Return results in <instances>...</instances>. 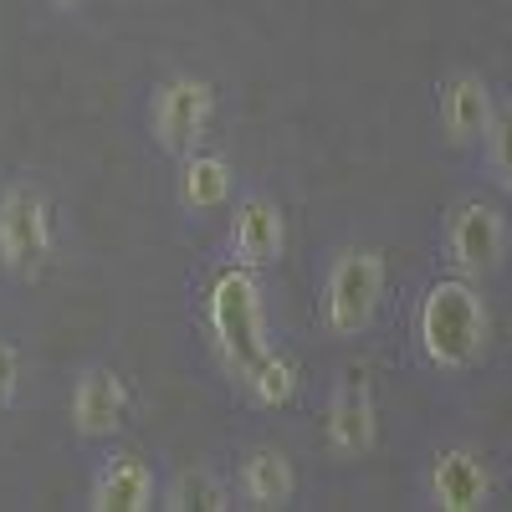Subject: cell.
<instances>
[{
    "mask_svg": "<svg viewBox=\"0 0 512 512\" xmlns=\"http://www.w3.org/2000/svg\"><path fill=\"white\" fill-rule=\"evenodd\" d=\"M497 113V88L472 72V67H456L436 82V128H441V144L456 154H477L487 123Z\"/></svg>",
    "mask_w": 512,
    "mask_h": 512,
    "instance_id": "8",
    "label": "cell"
},
{
    "mask_svg": "<svg viewBox=\"0 0 512 512\" xmlns=\"http://www.w3.org/2000/svg\"><path fill=\"white\" fill-rule=\"evenodd\" d=\"M210 118H216V88H210L205 77H169L154 88V103H149V134L159 149L169 154H190L200 149Z\"/></svg>",
    "mask_w": 512,
    "mask_h": 512,
    "instance_id": "7",
    "label": "cell"
},
{
    "mask_svg": "<svg viewBox=\"0 0 512 512\" xmlns=\"http://www.w3.org/2000/svg\"><path fill=\"white\" fill-rule=\"evenodd\" d=\"M410 338H415V354L431 374L461 379L487 364L492 354V303L482 282H466V277H436L415 297V313H410Z\"/></svg>",
    "mask_w": 512,
    "mask_h": 512,
    "instance_id": "1",
    "label": "cell"
},
{
    "mask_svg": "<svg viewBox=\"0 0 512 512\" xmlns=\"http://www.w3.org/2000/svg\"><path fill=\"white\" fill-rule=\"evenodd\" d=\"M57 6H82V0H57Z\"/></svg>",
    "mask_w": 512,
    "mask_h": 512,
    "instance_id": "19",
    "label": "cell"
},
{
    "mask_svg": "<svg viewBox=\"0 0 512 512\" xmlns=\"http://www.w3.org/2000/svg\"><path fill=\"white\" fill-rule=\"evenodd\" d=\"M507 216L502 205L487 200V195H461L446 221H441V262L451 277H466V282H492L502 267H507Z\"/></svg>",
    "mask_w": 512,
    "mask_h": 512,
    "instance_id": "4",
    "label": "cell"
},
{
    "mask_svg": "<svg viewBox=\"0 0 512 512\" xmlns=\"http://www.w3.org/2000/svg\"><path fill=\"white\" fill-rule=\"evenodd\" d=\"M128 415V384L113 369H88L72 390V425L82 441H103L113 436Z\"/></svg>",
    "mask_w": 512,
    "mask_h": 512,
    "instance_id": "12",
    "label": "cell"
},
{
    "mask_svg": "<svg viewBox=\"0 0 512 512\" xmlns=\"http://www.w3.org/2000/svg\"><path fill=\"white\" fill-rule=\"evenodd\" d=\"M16 379H21V359H16V349L0 338V410L11 405V395H16Z\"/></svg>",
    "mask_w": 512,
    "mask_h": 512,
    "instance_id": "18",
    "label": "cell"
},
{
    "mask_svg": "<svg viewBox=\"0 0 512 512\" xmlns=\"http://www.w3.org/2000/svg\"><path fill=\"white\" fill-rule=\"evenodd\" d=\"M384 251L379 246H344L333 251V262L323 272V292H318V318L333 338H359L369 333V323L379 318L384 303Z\"/></svg>",
    "mask_w": 512,
    "mask_h": 512,
    "instance_id": "3",
    "label": "cell"
},
{
    "mask_svg": "<svg viewBox=\"0 0 512 512\" xmlns=\"http://www.w3.org/2000/svg\"><path fill=\"white\" fill-rule=\"evenodd\" d=\"M292 492H297V472H292V461L277 446H256L236 466V497H241V507L277 512V507L292 502Z\"/></svg>",
    "mask_w": 512,
    "mask_h": 512,
    "instance_id": "13",
    "label": "cell"
},
{
    "mask_svg": "<svg viewBox=\"0 0 512 512\" xmlns=\"http://www.w3.org/2000/svg\"><path fill=\"white\" fill-rule=\"evenodd\" d=\"M159 497H164L159 507H175V512H190V507H200V512H226V507H231V487L216 482L210 472H180Z\"/></svg>",
    "mask_w": 512,
    "mask_h": 512,
    "instance_id": "17",
    "label": "cell"
},
{
    "mask_svg": "<svg viewBox=\"0 0 512 512\" xmlns=\"http://www.w3.org/2000/svg\"><path fill=\"white\" fill-rule=\"evenodd\" d=\"M379 441V405H374V384L364 369H349L333 384L328 400V451L333 461H364Z\"/></svg>",
    "mask_w": 512,
    "mask_h": 512,
    "instance_id": "9",
    "label": "cell"
},
{
    "mask_svg": "<svg viewBox=\"0 0 512 512\" xmlns=\"http://www.w3.org/2000/svg\"><path fill=\"white\" fill-rule=\"evenodd\" d=\"M477 159H482V180L512 200V98H497V113L477 144Z\"/></svg>",
    "mask_w": 512,
    "mask_h": 512,
    "instance_id": "16",
    "label": "cell"
},
{
    "mask_svg": "<svg viewBox=\"0 0 512 512\" xmlns=\"http://www.w3.org/2000/svg\"><path fill=\"white\" fill-rule=\"evenodd\" d=\"M236 384H241V395H246L256 410H282V405L297 400V390H303V369H297L292 354L267 349L262 359H256V364L236 379Z\"/></svg>",
    "mask_w": 512,
    "mask_h": 512,
    "instance_id": "14",
    "label": "cell"
},
{
    "mask_svg": "<svg viewBox=\"0 0 512 512\" xmlns=\"http://www.w3.org/2000/svg\"><path fill=\"white\" fill-rule=\"evenodd\" d=\"M497 497V472L482 446L451 441L436 446L420 472V507L431 512H487Z\"/></svg>",
    "mask_w": 512,
    "mask_h": 512,
    "instance_id": "5",
    "label": "cell"
},
{
    "mask_svg": "<svg viewBox=\"0 0 512 512\" xmlns=\"http://www.w3.org/2000/svg\"><path fill=\"white\" fill-rule=\"evenodd\" d=\"M180 205L190 210H221L226 200H231V164L221 159V154H200V149H190L185 154V164H180Z\"/></svg>",
    "mask_w": 512,
    "mask_h": 512,
    "instance_id": "15",
    "label": "cell"
},
{
    "mask_svg": "<svg viewBox=\"0 0 512 512\" xmlns=\"http://www.w3.org/2000/svg\"><path fill=\"white\" fill-rule=\"evenodd\" d=\"M52 205L36 185H11L0 195V267L11 277H41V267L52 262Z\"/></svg>",
    "mask_w": 512,
    "mask_h": 512,
    "instance_id": "6",
    "label": "cell"
},
{
    "mask_svg": "<svg viewBox=\"0 0 512 512\" xmlns=\"http://www.w3.org/2000/svg\"><path fill=\"white\" fill-rule=\"evenodd\" d=\"M226 251H231L236 267H251V272H262V267L282 262V251H287V216L277 210V200L246 195V200L231 210Z\"/></svg>",
    "mask_w": 512,
    "mask_h": 512,
    "instance_id": "10",
    "label": "cell"
},
{
    "mask_svg": "<svg viewBox=\"0 0 512 512\" xmlns=\"http://www.w3.org/2000/svg\"><path fill=\"white\" fill-rule=\"evenodd\" d=\"M205 333L216 344L221 364L231 379H241L256 359L272 349V333H267V308H262V287H256L251 267H226L210 277L205 287Z\"/></svg>",
    "mask_w": 512,
    "mask_h": 512,
    "instance_id": "2",
    "label": "cell"
},
{
    "mask_svg": "<svg viewBox=\"0 0 512 512\" xmlns=\"http://www.w3.org/2000/svg\"><path fill=\"white\" fill-rule=\"evenodd\" d=\"M154 502H159V482L144 456H108L93 472V487H88L93 512H149Z\"/></svg>",
    "mask_w": 512,
    "mask_h": 512,
    "instance_id": "11",
    "label": "cell"
}]
</instances>
